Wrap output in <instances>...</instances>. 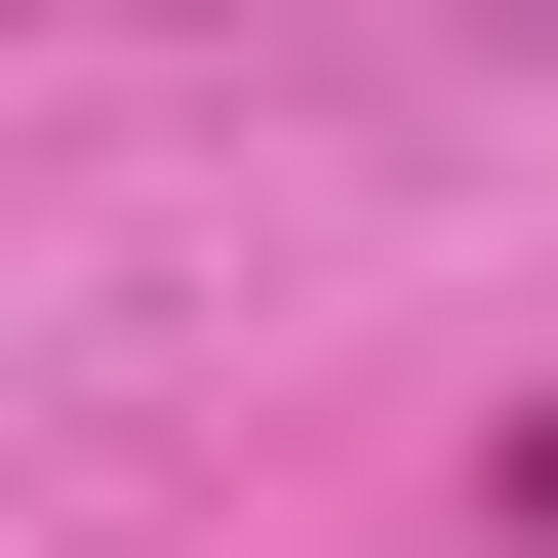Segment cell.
<instances>
[{
    "instance_id": "1",
    "label": "cell",
    "mask_w": 558,
    "mask_h": 558,
    "mask_svg": "<svg viewBox=\"0 0 558 558\" xmlns=\"http://www.w3.org/2000/svg\"><path fill=\"white\" fill-rule=\"evenodd\" d=\"M519 558H558V399H519Z\"/></svg>"
}]
</instances>
